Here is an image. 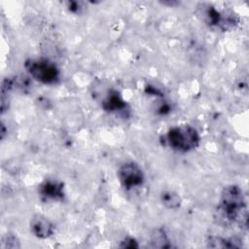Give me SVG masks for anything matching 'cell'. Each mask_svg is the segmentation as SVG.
<instances>
[{"instance_id": "6da1fadb", "label": "cell", "mask_w": 249, "mask_h": 249, "mask_svg": "<svg viewBox=\"0 0 249 249\" xmlns=\"http://www.w3.org/2000/svg\"><path fill=\"white\" fill-rule=\"evenodd\" d=\"M214 218L223 227L239 226L240 228H247V203L243 191L239 186L231 184L224 187Z\"/></svg>"}, {"instance_id": "5bb4252c", "label": "cell", "mask_w": 249, "mask_h": 249, "mask_svg": "<svg viewBox=\"0 0 249 249\" xmlns=\"http://www.w3.org/2000/svg\"><path fill=\"white\" fill-rule=\"evenodd\" d=\"M68 8H69V10H70L71 12H73V13H79V11L82 9V8L80 7L79 3H77V2H69V3H68Z\"/></svg>"}, {"instance_id": "30bf717a", "label": "cell", "mask_w": 249, "mask_h": 249, "mask_svg": "<svg viewBox=\"0 0 249 249\" xmlns=\"http://www.w3.org/2000/svg\"><path fill=\"white\" fill-rule=\"evenodd\" d=\"M150 246L153 248H169L171 243L162 229H155L150 235Z\"/></svg>"}, {"instance_id": "5b68a950", "label": "cell", "mask_w": 249, "mask_h": 249, "mask_svg": "<svg viewBox=\"0 0 249 249\" xmlns=\"http://www.w3.org/2000/svg\"><path fill=\"white\" fill-rule=\"evenodd\" d=\"M118 177L122 186L127 190L141 187L145 180L142 167L132 160L125 161L120 166Z\"/></svg>"}, {"instance_id": "7c38bea8", "label": "cell", "mask_w": 249, "mask_h": 249, "mask_svg": "<svg viewBox=\"0 0 249 249\" xmlns=\"http://www.w3.org/2000/svg\"><path fill=\"white\" fill-rule=\"evenodd\" d=\"M1 247L3 249H17L20 248V242L18 237L13 232H7L1 241Z\"/></svg>"}, {"instance_id": "9c48e42d", "label": "cell", "mask_w": 249, "mask_h": 249, "mask_svg": "<svg viewBox=\"0 0 249 249\" xmlns=\"http://www.w3.org/2000/svg\"><path fill=\"white\" fill-rule=\"evenodd\" d=\"M125 106L126 104L124 100L117 91H112L108 93L102 102V107L108 112L123 111Z\"/></svg>"}, {"instance_id": "ba28073f", "label": "cell", "mask_w": 249, "mask_h": 249, "mask_svg": "<svg viewBox=\"0 0 249 249\" xmlns=\"http://www.w3.org/2000/svg\"><path fill=\"white\" fill-rule=\"evenodd\" d=\"M207 246L211 248H240L242 247V240L236 236L223 237L211 235L206 240Z\"/></svg>"}, {"instance_id": "8992f818", "label": "cell", "mask_w": 249, "mask_h": 249, "mask_svg": "<svg viewBox=\"0 0 249 249\" xmlns=\"http://www.w3.org/2000/svg\"><path fill=\"white\" fill-rule=\"evenodd\" d=\"M30 231L36 237L46 239L54 233V225L47 217L37 214L30 221Z\"/></svg>"}, {"instance_id": "4fadbf2b", "label": "cell", "mask_w": 249, "mask_h": 249, "mask_svg": "<svg viewBox=\"0 0 249 249\" xmlns=\"http://www.w3.org/2000/svg\"><path fill=\"white\" fill-rule=\"evenodd\" d=\"M139 246L138 242L133 238V237H130V236H127L125 238H124L121 243H120V247L121 248H129V249H132V248H137Z\"/></svg>"}, {"instance_id": "52a82bcc", "label": "cell", "mask_w": 249, "mask_h": 249, "mask_svg": "<svg viewBox=\"0 0 249 249\" xmlns=\"http://www.w3.org/2000/svg\"><path fill=\"white\" fill-rule=\"evenodd\" d=\"M39 194L46 200H61L64 197V187L59 181L46 180L40 185Z\"/></svg>"}, {"instance_id": "277c9868", "label": "cell", "mask_w": 249, "mask_h": 249, "mask_svg": "<svg viewBox=\"0 0 249 249\" xmlns=\"http://www.w3.org/2000/svg\"><path fill=\"white\" fill-rule=\"evenodd\" d=\"M24 67L34 80L45 85L56 84L60 77L57 66L47 58H29L25 61Z\"/></svg>"}, {"instance_id": "3957f363", "label": "cell", "mask_w": 249, "mask_h": 249, "mask_svg": "<svg viewBox=\"0 0 249 249\" xmlns=\"http://www.w3.org/2000/svg\"><path fill=\"white\" fill-rule=\"evenodd\" d=\"M197 8L198 16L208 26L230 31L238 24V18L232 12L219 11L209 4H200Z\"/></svg>"}, {"instance_id": "8fae6325", "label": "cell", "mask_w": 249, "mask_h": 249, "mask_svg": "<svg viewBox=\"0 0 249 249\" xmlns=\"http://www.w3.org/2000/svg\"><path fill=\"white\" fill-rule=\"evenodd\" d=\"M160 202L167 209L176 210L181 206L182 199L177 193L173 191H164L160 195Z\"/></svg>"}, {"instance_id": "7a4b0ae2", "label": "cell", "mask_w": 249, "mask_h": 249, "mask_svg": "<svg viewBox=\"0 0 249 249\" xmlns=\"http://www.w3.org/2000/svg\"><path fill=\"white\" fill-rule=\"evenodd\" d=\"M163 140L172 150L188 153L198 147L200 136L194 126L190 124H180L169 128L163 136Z\"/></svg>"}]
</instances>
